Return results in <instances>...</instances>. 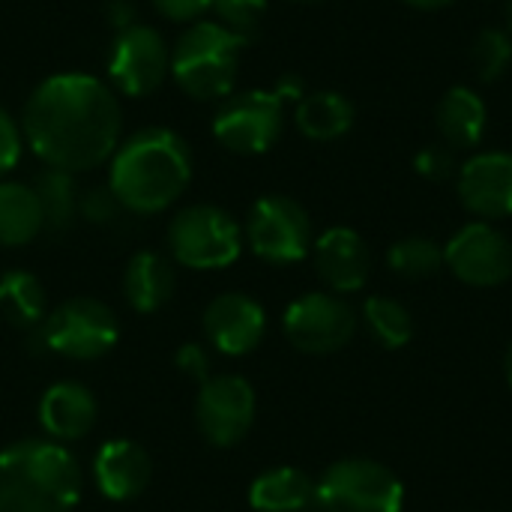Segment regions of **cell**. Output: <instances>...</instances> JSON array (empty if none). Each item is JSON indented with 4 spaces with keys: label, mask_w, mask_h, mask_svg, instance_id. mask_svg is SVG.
I'll use <instances>...</instances> for the list:
<instances>
[{
    "label": "cell",
    "mask_w": 512,
    "mask_h": 512,
    "mask_svg": "<svg viewBox=\"0 0 512 512\" xmlns=\"http://www.w3.org/2000/svg\"><path fill=\"white\" fill-rule=\"evenodd\" d=\"M297 129L312 141H336L354 126V105L336 90L306 93L297 102Z\"/></svg>",
    "instance_id": "22"
},
{
    "label": "cell",
    "mask_w": 512,
    "mask_h": 512,
    "mask_svg": "<svg viewBox=\"0 0 512 512\" xmlns=\"http://www.w3.org/2000/svg\"><path fill=\"white\" fill-rule=\"evenodd\" d=\"M246 240L267 264H297L312 249L309 213L288 195H264L249 210Z\"/></svg>",
    "instance_id": "9"
},
{
    "label": "cell",
    "mask_w": 512,
    "mask_h": 512,
    "mask_svg": "<svg viewBox=\"0 0 512 512\" xmlns=\"http://www.w3.org/2000/svg\"><path fill=\"white\" fill-rule=\"evenodd\" d=\"M174 363H177V369L186 375V378H192V381H210L213 375H210V354L204 351V345H198V342H186L180 351H177V357H174Z\"/></svg>",
    "instance_id": "32"
},
{
    "label": "cell",
    "mask_w": 512,
    "mask_h": 512,
    "mask_svg": "<svg viewBox=\"0 0 512 512\" xmlns=\"http://www.w3.org/2000/svg\"><path fill=\"white\" fill-rule=\"evenodd\" d=\"M357 312L348 300L327 291H312L297 297L282 318V330L288 342L303 354H336L357 333Z\"/></svg>",
    "instance_id": "8"
},
{
    "label": "cell",
    "mask_w": 512,
    "mask_h": 512,
    "mask_svg": "<svg viewBox=\"0 0 512 512\" xmlns=\"http://www.w3.org/2000/svg\"><path fill=\"white\" fill-rule=\"evenodd\" d=\"M273 93L282 99V102H300L306 96V87H303V78L300 75H282L273 87Z\"/></svg>",
    "instance_id": "35"
},
{
    "label": "cell",
    "mask_w": 512,
    "mask_h": 512,
    "mask_svg": "<svg viewBox=\"0 0 512 512\" xmlns=\"http://www.w3.org/2000/svg\"><path fill=\"white\" fill-rule=\"evenodd\" d=\"M171 255L192 270H222L240 258L243 234L231 213L213 204H192L168 225Z\"/></svg>",
    "instance_id": "7"
},
{
    "label": "cell",
    "mask_w": 512,
    "mask_h": 512,
    "mask_svg": "<svg viewBox=\"0 0 512 512\" xmlns=\"http://www.w3.org/2000/svg\"><path fill=\"white\" fill-rule=\"evenodd\" d=\"M207 342L225 357H243L255 351L267 333V312L246 294H222L204 309Z\"/></svg>",
    "instance_id": "15"
},
{
    "label": "cell",
    "mask_w": 512,
    "mask_h": 512,
    "mask_svg": "<svg viewBox=\"0 0 512 512\" xmlns=\"http://www.w3.org/2000/svg\"><path fill=\"white\" fill-rule=\"evenodd\" d=\"M108 21L114 30H126L129 24H135V6L126 0H114L108 3Z\"/></svg>",
    "instance_id": "36"
},
{
    "label": "cell",
    "mask_w": 512,
    "mask_h": 512,
    "mask_svg": "<svg viewBox=\"0 0 512 512\" xmlns=\"http://www.w3.org/2000/svg\"><path fill=\"white\" fill-rule=\"evenodd\" d=\"M45 288L27 270H6L0 276V315L18 330H36L45 321Z\"/></svg>",
    "instance_id": "24"
},
{
    "label": "cell",
    "mask_w": 512,
    "mask_h": 512,
    "mask_svg": "<svg viewBox=\"0 0 512 512\" xmlns=\"http://www.w3.org/2000/svg\"><path fill=\"white\" fill-rule=\"evenodd\" d=\"M285 102L273 90H243L222 102L213 117L216 141L240 156H258L270 150L282 135Z\"/></svg>",
    "instance_id": "10"
},
{
    "label": "cell",
    "mask_w": 512,
    "mask_h": 512,
    "mask_svg": "<svg viewBox=\"0 0 512 512\" xmlns=\"http://www.w3.org/2000/svg\"><path fill=\"white\" fill-rule=\"evenodd\" d=\"M504 375H507V384H510L512 390V342L510 348H507V357H504Z\"/></svg>",
    "instance_id": "38"
},
{
    "label": "cell",
    "mask_w": 512,
    "mask_h": 512,
    "mask_svg": "<svg viewBox=\"0 0 512 512\" xmlns=\"http://www.w3.org/2000/svg\"><path fill=\"white\" fill-rule=\"evenodd\" d=\"M210 9L216 12L222 27L249 39L267 12V0H213Z\"/></svg>",
    "instance_id": "29"
},
{
    "label": "cell",
    "mask_w": 512,
    "mask_h": 512,
    "mask_svg": "<svg viewBox=\"0 0 512 512\" xmlns=\"http://www.w3.org/2000/svg\"><path fill=\"white\" fill-rule=\"evenodd\" d=\"M33 192H36L39 207H42L45 231H51V234L66 231L78 213V192H75L72 174L60 171V168H48L36 177Z\"/></svg>",
    "instance_id": "25"
},
{
    "label": "cell",
    "mask_w": 512,
    "mask_h": 512,
    "mask_svg": "<svg viewBox=\"0 0 512 512\" xmlns=\"http://www.w3.org/2000/svg\"><path fill=\"white\" fill-rule=\"evenodd\" d=\"M249 504L258 512H306L315 507V480L300 468H273L255 477Z\"/></svg>",
    "instance_id": "21"
},
{
    "label": "cell",
    "mask_w": 512,
    "mask_h": 512,
    "mask_svg": "<svg viewBox=\"0 0 512 512\" xmlns=\"http://www.w3.org/2000/svg\"><path fill=\"white\" fill-rule=\"evenodd\" d=\"M120 102L99 78L60 72L24 102V138L48 165L69 174L108 162L120 138Z\"/></svg>",
    "instance_id": "1"
},
{
    "label": "cell",
    "mask_w": 512,
    "mask_h": 512,
    "mask_svg": "<svg viewBox=\"0 0 512 512\" xmlns=\"http://www.w3.org/2000/svg\"><path fill=\"white\" fill-rule=\"evenodd\" d=\"M471 63L480 81H498L512 63V39L510 33L498 27H486L477 33L471 48Z\"/></svg>",
    "instance_id": "28"
},
{
    "label": "cell",
    "mask_w": 512,
    "mask_h": 512,
    "mask_svg": "<svg viewBox=\"0 0 512 512\" xmlns=\"http://www.w3.org/2000/svg\"><path fill=\"white\" fill-rule=\"evenodd\" d=\"M405 3H411V6H417V9H441V6H450V3H456V0H405Z\"/></svg>",
    "instance_id": "37"
},
{
    "label": "cell",
    "mask_w": 512,
    "mask_h": 512,
    "mask_svg": "<svg viewBox=\"0 0 512 512\" xmlns=\"http://www.w3.org/2000/svg\"><path fill=\"white\" fill-rule=\"evenodd\" d=\"M504 9H507V21H510V27H512V0H507V6H504Z\"/></svg>",
    "instance_id": "39"
},
{
    "label": "cell",
    "mask_w": 512,
    "mask_h": 512,
    "mask_svg": "<svg viewBox=\"0 0 512 512\" xmlns=\"http://www.w3.org/2000/svg\"><path fill=\"white\" fill-rule=\"evenodd\" d=\"M249 39L216 21L192 24L171 51V75L192 99H225L234 90L240 51Z\"/></svg>",
    "instance_id": "4"
},
{
    "label": "cell",
    "mask_w": 512,
    "mask_h": 512,
    "mask_svg": "<svg viewBox=\"0 0 512 512\" xmlns=\"http://www.w3.org/2000/svg\"><path fill=\"white\" fill-rule=\"evenodd\" d=\"M123 294L135 312H156L174 294V270L168 258L159 252H138L126 264L123 273Z\"/></svg>",
    "instance_id": "20"
},
{
    "label": "cell",
    "mask_w": 512,
    "mask_h": 512,
    "mask_svg": "<svg viewBox=\"0 0 512 512\" xmlns=\"http://www.w3.org/2000/svg\"><path fill=\"white\" fill-rule=\"evenodd\" d=\"M387 264L402 279H432L444 267V246L432 237H402L387 249Z\"/></svg>",
    "instance_id": "27"
},
{
    "label": "cell",
    "mask_w": 512,
    "mask_h": 512,
    "mask_svg": "<svg viewBox=\"0 0 512 512\" xmlns=\"http://www.w3.org/2000/svg\"><path fill=\"white\" fill-rule=\"evenodd\" d=\"M81 468L57 441H18L0 450V512H72Z\"/></svg>",
    "instance_id": "3"
},
{
    "label": "cell",
    "mask_w": 512,
    "mask_h": 512,
    "mask_svg": "<svg viewBox=\"0 0 512 512\" xmlns=\"http://www.w3.org/2000/svg\"><path fill=\"white\" fill-rule=\"evenodd\" d=\"M78 210L84 213L87 222L108 225V222L117 219V213L123 210V204L117 201V195H114L108 186H96V189H90V192L78 201Z\"/></svg>",
    "instance_id": "31"
},
{
    "label": "cell",
    "mask_w": 512,
    "mask_h": 512,
    "mask_svg": "<svg viewBox=\"0 0 512 512\" xmlns=\"http://www.w3.org/2000/svg\"><path fill=\"white\" fill-rule=\"evenodd\" d=\"M21 156V129L18 123L0 108V177L18 165Z\"/></svg>",
    "instance_id": "33"
},
{
    "label": "cell",
    "mask_w": 512,
    "mask_h": 512,
    "mask_svg": "<svg viewBox=\"0 0 512 512\" xmlns=\"http://www.w3.org/2000/svg\"><path fill=\"white\" fill-rule=\"evenodd\" d=\"M321 512H402L405 483L381 462L342 459L315 483Z\"/></svg>",
    "instance_id": "6"
},
{
    "label": "cell",
    "mask_w": 512,
    "mask_h": 512,
    "mask_svg": "<svg viewBox=\"0 0 512 512\" xmlns=\"http://www.w3.org/2000/svg\"><path fill=\"white\" fill-rule=\"evenodd\" d=\"M312 255H315V270L321 282L333 294H354L366 288L369 273H372V252L354 228L336 225L324 231L315 240Z\"/></svg>",
    "instance_id": "16"
},
{
    "label": "cell",
    "mask_w": 512,
    "mask_h": 512,
    "mask_svg": "<svg viewBox=\"0 0 512 512\" xmlns=\"http://www.w3.org/2000/svg\"><path fill=\"white\" fill-rule=\"evenodd\" d=\"M96 399L84 384L60 381L39 399V426L54 441H78L96 426Z\"/></svg>",
    "instance_id": "18"
},
{
    "label": "cell",
    "mask_w": 512,
    "mask_h": 512,
    "mask_svg": "<svg viewBox=\"0 0 512 512\" xmlns=\"http://www.w3.org/2000/svg\"><path fill=\"white\" fill-rule=\"evenodd\" d=\"M444 264L471 288H498L512 276V243L492 222H471L444 246Z\"/></svg>",
    "instance_id": "11"
},
{
    "label": "cell",
    "mask_w": 512,
    "mask_h": 512,
    "mask_svg": "<svg viewBox=\"0 0 512 512\" xmlns=\"http://www.w3.org/2000/svg\"><path fill=\"white\" fill-rule=\"evenodd\" d=\"M363 324L369 336L387 351H399L414 339V318L393 297H369L363 303Z\"/></svg>",
    "instance_id": "26"
},
{
    "label": "cell",
    "mask_w": 512,
    "mask_h": 512,
    "mask_svg": "<svg viewBox=\"0 0 512 512\" xmlns=\"http://www.w3.org/2000/svg\"><path fill=\"white\" fill-rule=\"evenodd\" d=\"M459 198L480 222L512 216V153L489 150L459 168Z\"/></svg>",
    "instance_id": "14"
},
{
    "label": "cell",
    "mask_w": 512,
    "mask_h": 512,
    "mask_svg": "<svg viewBox=\"0 0 512 512\" xmlns=\"http://www.w3.org/2000/svg\"><path fill=\"white\" fill-rule=\"evenodd\" d=\"M45 231L33 186L0 183V246H24Z\"/></svg>",
    "instance_id": "23"
},
{
    "label": "cell",
    "mask_w": 512,
    "mask_h": 512,
    "mask_svg": "<svg viewBox=\"0 0 512 512\" xmlns=\"http://www.w3.org/2000/svg\"><path fill=\"white\" fill-rule=\"evenodd\" d=\"M198 429L213 447H234L255 423V390L240 375H216L201 384Z\"/></svg>",
    "instance_id": "13"
},
{
    "label": "cell",
    "mask_w": 512,
    "mask_h": 512,
    "mask_svg": "<svg viewBox=\"0 0 512 512\" xmlns=\"http://www.w3.org/2000/svg\"><path fill=\"white\" fill-rule=\"evenodd\" d=\"M171 69V54L162 33L150 24H129L117 30L108 51L111 84L126 96L153 93Z\"/></svg>",
    "instance_id": "12"
},
{
    "label": "cell",
    "mask_w": 512,
    "mask_h": 512,
    "mask_svg": "<svg viewBox=\"0 0 512 512\" xmlns=\"http://www.w3.org/2000/svg\"><path fill=\"white\" fill-rule=\"evenodd\" d=\"M213 0H153L156 12L171 21H195L210 9Z\"/></svg>",
    "instance_id": "34"
},
{
    "label": "cell",
    "mask_w": 512,
    "mask_h": 512,
    "mask_svg": "<svg viewBox=\"0 0 512 512\" xmlns=\"http://www.w3.org/2000/svg\"><path fill=\"white\" fill-rule=\"evenodd\" d=\"M192 177L186 141L165 126H150L126 138L111 156L108 189L129 213H159L174 204Z\"/></svg>",
    "instance_id": "2"
},
{
    "label": "cell",
    "mask_w": 512,
    "mask_h": 512,
    "mask_svg": "<svg viewBox=\"0 0 512 512\" xmlns=\"http://www.w3.org/2000/svg\"><path fill=\"white\" fill-rule=\"evenodd\" d=\"M297 3H318V0H297Z\"/></svg>",
    "instance_id": "40"
},
{
    "label": "cell",
    "mask_w": 512,
    "mask_h": 512,
    "mask_svg": "<svg viewBox=\"0 0 512 512\" xmlns=\"http://www.w3.org/2000/svg\"><path fill=\"white\" fill-rule=\"evenodd\" d=\"M120 339L117 315L90 297H75L60 303L45 321L33 330V342L42 351L66 360H96L105 357Z\"/></svg>",
    "instance_id": "5"
},
{
    "label": "cell",
    "mask_w": 512,
    "mask_h": 512,
    "mask_svg": "<svg viewBox=\"0 0 512 512\" xmlns=\"http://www.w3.org/2000/svg\"><path fill=\"white\" fill-rule=\"evenodd\" d=\"M414 171H417L420 177H426V180H435V183L453 177V174H456L453 150L444 147V144H429V147H423V150L414 156Z\"/></svg>",
    "instance_id": "30"
},
{
    "label": "cell",
    "mask_w": 512,
    "mask_h": 512,
    "mask_svg": "<svg viewBox=\"0 0 512 512\" xmlns=\"http://www.w3.org/2000/svg\"><path fill=\"white\" fill-rule=\"evenodd\" d=\"M489 111L471 87H453L438 105V132L447 147H477L486 135Z\"/></svg>",
    "instance_id": "19"
},
{
    "label": "cell",
    "mask_w": 512,
    "mask_h": 512,
    "mask_svg": "<svg viewBox=\"0 0 512 512\" xmlns=\"http://www.w3.org/2000/svg\"><path fill=\"white\" fill-rule=\"evenodd\" d=\"M93 477L108 501H132L150 483V456L135 441H105L93 459Z\"/></svg>",
    "instance_id": "17"
}]
</instances>
